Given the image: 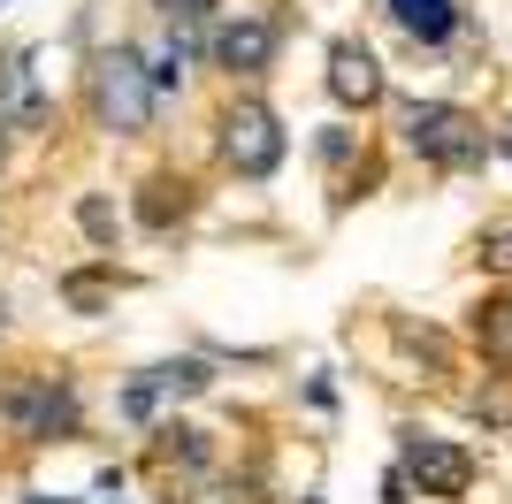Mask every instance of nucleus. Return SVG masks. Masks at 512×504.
<instances>
[{
  "label": "nucleus",
  "mask_w": 512,
  "mask_h": 504,
  "mask_svg": "<svg viewBox=\"0 0 512 504\" xmlns=\"http://www.w3.org/2000/svg\"><path fill=\"white\" fill-rule=\"evenodd\" d=\"M390 153H406L428 176H474L497 161V123H482L467 100L444 92H390Z\"/></svg>",
  "instance_id": "obj_1"
},
{
  "label": "nucleus",
  "mask_w": 512,
  "mask_h": 504,
  "mask_svg": "<svg viewBox=\"0 0 512 504\" xmlns=\"http://www.w3.org/2000/svg\"><path fill=\"white\" fill-rule=\"evenodd\" d=\"M161 84H153L146 69V46L138 39H107L85 54V69H77V115H85L92 138H107V146H138V138H153V123H161Z\"/></svg>",
  "instance_id": "obj_2"
},
{
  "label": "nucleus",
  "mask_w": 512,
  "mask_h": 504,
  "mask_svg": "<svg viewBox=\"0 0 512 504\" xmlns=\"http://www.w3.org/2000/svg\"><path fill=\"white\" fill-rule=\"evenodd\" d=\"M85 382L69 367H8L0 375V436L16 451H54V443H85Z\"/></svg>",
  "instance_id": "obj_3"
},
{
  "label": "nucleus",
  "mask_w": 512,
  "mask_h": 504,
  "mask_svg": "<svg viewBox=\"0 0 512 504\" xmlns=\"http://www.w3.org/2000/svg\"><path fill=\"white\" fill-rule=\"evenodd\" d=\"M207 146H214V168L230 184H268L291 161V130H283V107L260 84H230L207 115Z\"/></svg>",
  "instance_id": "obj_4"
},
{
  "label": "nucleus",
  "mask_w": 512,
  "mask_h": 504,
  "mask_svg": "<svg viewBox=\"0 0 512 504\" xmlns=\"http://www.w3.org/2000/svg\"><path fill=\"white\" fill-rule=\"evenodd\" d=\"M283 31H291V16H283L276 0L268 8H222L207 23V69L222 84H260L283 54Z\"/></svg>",
  "instance_id": "obj_5"
},
{
  "label": "nucleus",
  "mask_w": 512,
  "mask_h": 504,
  "mask_svg": "<svg viewBox=\"0 0 512 504\" xmlns=\"http://www.w3.org/2000/svg\"><path fill=\"white\" fill-rule=\"evenodd\" d=\"M207 390H214V359H199V352L153 359V367H138V375H123V382H115V420L146 436V428H161V420H169L176 405L207 398Z\"/></svg>",
  "instance_id": "obj_6"
},
{
  "label": "nucleus",
  "mask_w": 512,
  "mask_h": 504,
  "mask_svg": "<svg viewBox=\"0 0 512 504\" xmlns=\"http://www.w3.org/2000/svg\"><path fill=\"white\" fill-rule=\"evenodd\" d=\"M398 466H406L413 497H428V504H467L474 482H482V451H474V443L413 428V420L398 428Z\"/></svg>",
  "instance_id": "obj_7"
},
{
  "label": "nucleus",
  "mask_w": 512,
  "mask_h": 504,
  "mask_svg": "<svg viewBox=\"0 0 512 504\" xmlns=\"http://www.w3.org/2000/svg\"><path fill=\"white\" fill-rule=\"evenodd\" d=\"M321 92H329V107L337 115H383L390 107V69H383V54L367 39H352V31H337V39L321 46Z\"/></svg>",
  "instance_id": "obj_8"
},
{
  "label": "nucleus",
  "mask_w": 512,
  "mask_h": 504,
  "mask_svg": "<svg viewBox=\"0 0 512 504\" xmlns=\"http://www.w3.org/2000/svg\"><path fill=\"white\" fill-rule=\"evenodd\" d=\"M0 123L16 138H54V92L39 77V46H0Z\"/></svg>",
  "instance_id": "obj_9"
},
{
  "label": "nucleus",
  "mask_w": 512,
  "mask_h": 504,
  "mask_svg": "<svg viewBox=\"0 0 512 504\" xmlns=\"http://www.w3.org/2000/svg\"><path fill=\"white\" fill-rule=\"evenodd\" d=\"M192 214H199V184L184 176V168L161 161V168H146V176L130 184V222H138L146 237H176Z\"/></svg>",
  "instance_id": "obj_10"
},
{
  "label": "nucleus",
  "mask_w": 512,
  "mask_h": 504,
  "mask_svg": "<svg viewBox=\"0 0 512 504\" xmlns=\"http://www.w3.org/2000/svg\"><path fill=\"white\" fill-rule=\"evenodd\" d=\"M383 23L413 46V54H451V46L474 31L467 0H383Z\"/></svg>",
  "instance_id": "obj_11"
},
{
  "label": "nucleus",
  "mask_w": 512,
  "mask_h": 504,
  "mask_svg": "<svg viewBox=\"0 0 512 504\" xmlns=\"http://www.w3.org/2000/svg\"><path fill=\"white\" fill-rule=\"evenodd\" d=\"M467 344L490 367V382H512V283H490L467 306Z\"/></svg>",
  "instance_id": "obj_12"
},
{
  "label": "nucleus",
  "mask_w": 512,
  "mask_h": 504,
  "mask_svg": "<svg viewBox=\"0 0 512 504\" xmlns=\"http://www.w3.org/2000/svg\"><path fill=\"white\" fill-rule=\"evenodd\" d=\"M138 46H146V69H153V84H161V100H184L192 69L207 62V31H184V23H153Z\"/></svg>",
  "instance_id": "obj_13"
},
{
  "label": "nucleus",
  "mask_w": 512,
  "mask_h": 504,
  "mask_svg": "<svg viewBox=\"0 0 512 504\" xmlns=\"http://www.w3.org/2000/svg\"><path fill=\"white\" fill-rule=\"evenodd\" d=\"M161 504H253L245 482H237L222 459H199V466H169V474H146Z\"/></svg>",
  "instance_id": "obj_14"
},
{
  "label": "nucleus",
  "mask_w": 512,
  "mask_h": 504,
  "mask_svg": "<svg viewBox=\"0 0 512 504\" xmlns=\"http://www.w3.org/2000/svg\"><path fill=\"white\" fill-rule=\"evenodd\" d=\"M54 291H62L69 314L100 321L107 306H115V291H130V268H115V252H92V260H77V268L54 275Z\"/></svg>",
  "instance_id": "obj_15"
},
{
  "label": "nucleus",
  "mask_w": 512,
  "mask_h": 504,
  "mask_svg": "<svg viewBox=\"0 0 512 504\" xmlns=\"http://www.w3.org/2000/svg\"><path fill=\"white\" fill-rule=\"evenodd\" d=\"M69 222H77V237H85L92 252H115V245H123V230H130V207H123L107 184H92V191H77Z\"/></svg>",
  "instance_id": "obj_16"
},
{
  "label": "nucleus",
  "mask_w": 512,
  "mask_h": 504,
  "mask_svg": "<svg viewBox=\"0 0 512 504\" xmlns=\"http://www.w3.org/2000/svg\"><path fill=\"white\" fill-rule=\"evenodd\" d=\"M367 153H375V138H367L352 115H344V123H321V130H314V168L329 176V184H344V176H352Z\"/></svg>",
  "instance_id": "obj_17"
},
{
  "label": "nucleus",
  "mask_w": 512,
  "mask_h": 504,
  "mask_svg": "<svg viewBox=\"0 0 512 504\" xmlns=\"http://www.w3.org/2000/svg\"><path fill=\"white\" fill-rule=\"evenodd\" d=\"M467 260H474L482 275H497V283H512V207L490 214V222L467 237Z\"/></svg>",
  "instance_id": "obj_18"
},
{
  "label": "nucleus",
  "mask_w": 512,
  "mask_h": 504,
  "mask_svg": "<svg viewBox=\"0 0 512 504\" xmlns=\"http://www.w3.org/2000/svg\"><path fill=\"white\" fill-rule=\"evenodd\" d=\"M222 8H230V0H146L153 23H184V31H207Z\"/></svg>",
  "instance_id": "obj_19"
},
{
  "label": "nucleus",
  "mask_w": 512,
  "mask_h": 504,
  "mask_svg": "<svg viewBox=\"0 0 512 504\" xmlns=\"http://www.w3.org/2000/svg\"><path fill=\"white\" fill-rule=\"evenodd\" d=\"M306 405H314V413H337V382L329 375H306V390H299Z\"/></svg>",
  "instance_id": "obj_20"
},
{
  "label": "nucleus",
  "mask_w": 512,
  "mask_h": 504,
  "mask_svg": "<svg viewBox=\"0 0 512 504\" xmlns=\"http://www.w3.org/2000/svg\"><path fill=\"white\" fill-rule=\"evenodd\" d=\"M383 504H413V482H406V466H398V459L383 466Z\"/></svg>",
  "instance_id": "obj_21"
},
{
  "label": "nucleus",
  "mask_w": 512,
  "mask_h": 504,
  "mask_svg": "<svg viewBox=\"0 0 512 504\" xmlns=\"http://www.w3.org/2000/svg\"><path fill=\"white\" fill-rule=\"evenodd\" d=\"M497 161H512V107L497 115Z\"/></svg>",
  "instance_id": "obj_22"
},
{
  "label": "nucleus",
  "mask_w": 512,
  "mask_h": 504,
  "mask_svg": "<svg viewBox=\"0 0 512 504\" xmlns=\"http://www.w3.org/2000/svg\"><path fill=\"white\" fill-rule=\"evenodd\" d=\"M16 336V306H8V291H0V344Z\"/></svg>",
  "instance_id": "obj_23"
},
{
  "label": "nucleus",
  "mask_w": 512,
  "mask_h": 504,
  "mask_svg": "<svg viewBox=\"0 0 512 504\" xmlns=\"http://www.w3.org/2000/svg\"><path fill=\"white\" fill-rule=\"evenodd\" d=\"M8 153H16V130L0 123V176H8Z\"/></svg>",
  "instance_id": "obj_24"
},
{
  "label": "nucleus",
  "mask_w": 512,
  "mask_h": 504,
  "mask_svg": "<svg viewBox=\"0 0 512 504\" xmlns=\"http://www.w3.org/2000/svg\"><path fill=\"white\" fill-rule=\"evenodd\" d=\"M299 504H321V497H299Z\"/></svg>",
  "instance_id": "obj_25"
},
{
  "label": "nucleus",
  "mask_w": 512,
  "mask_h": 504,
  "mask_svg": "<svg viewBox=\"0 0 512 504\" xmlns=\"http://www.w3.org/2000/svg\"><path fill=\"white\" fill-rule=\"evenodd\" d=\"M0 245H8V230H0Z\"/></svg>",
  "instance_id": "obj_26"
},
{
  "label": "nucleus",
  "mask_w": 512,
  "mask_h": 504,
  "mask_svg": "<svg viewBox=\"0 0 512 504\" xmlns=\"http://www.w3.org/2000/svg\"><path fill=\"white\" fill-rule=\"evenodd\" d=\"M107 504H123V497H107Z\"/></svg>",
  "instance_id": "obj_27"
}]
</instances>
